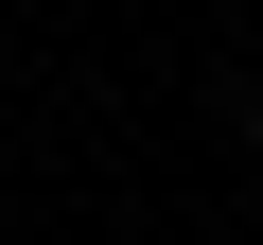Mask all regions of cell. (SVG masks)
Returning <instances> with one entry per match:
<instances>
[{
  "label": "cell",
  "instance_id": "1",
  "mask_svg": "<svg viewBox=\"0 0 263 245\" xmlns=\"http://www.w3.org/2000/svg\"><path fill=\"white\" fill-rule=\"evenodd\" d=\"M246 140H263V88H246Z\"/></svg>",
  "mask_w": 263,
  "mask_h": 245
}]
</instances>
